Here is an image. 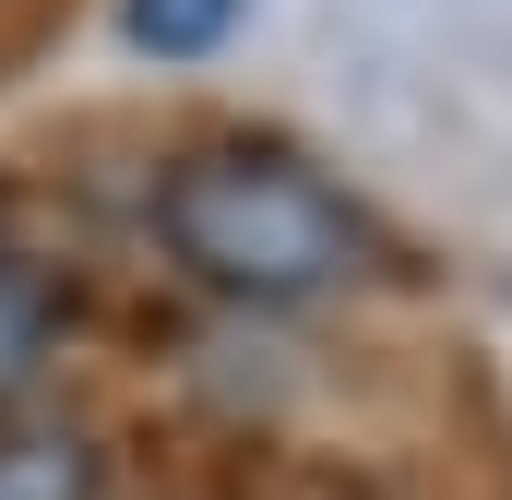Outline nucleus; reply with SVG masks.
I'll list each match as a JSON object with an SVG mask.
<instances>
[{"label": "nucleus", "instance_id": "f257e3e1", "mask_svg": "<svg viewBox=\"0 0 512 500\" xmlns=\"http://www.w3.org/2000/svg\"><path fill=\"white\" fill-rule=\"evenodd\" d=\"M155 239L191 286L251 298V310H310L370 274L358 203L286 143H191L155 179Z\"/></svg>", "mask_w": 512, "mask_h": 500}, {"label": "nucleus", "instance_id": "f03ea898", "mask_svg": "<svg viewBox=\"0 0 512 500\" xmlns=\"http://www.w3.org/2000/svg\"><path fill=\"white\" fill-rule=\"evenodd\" d=\"M48 358H60V286L0 250V417L48 381Z\"/></svg>", "mask_w": 512, "mask_h": 500}, {"label": "nucleus", "instance_id": "7ed1b4c3", "mask_svg": "<svg viewBox=\"0 0 512 500\" xmlns=\"http://www.w3.org/2000/svg\"><path fill=\"white\" fill-rule=\"evenodd\" d=\"M108 465L84 429H0V500H96Z\"/></svg>", "mask_w": 512, "mask_h": 500}, {"label": "nucleus", "instance_id": "20e7f679", "mask_svg": "<svg viewBox=\"0 0 512 500\" xmlns=\"http://www.w3.org/2000/svg\"><path fill=\"white\" fill-rule=\"evenodd\" d=\"M239 24V0H120V36L143 60H215Z\"/></svg>", "mask_w": 512, "mask_h": 500}]
</instances>
